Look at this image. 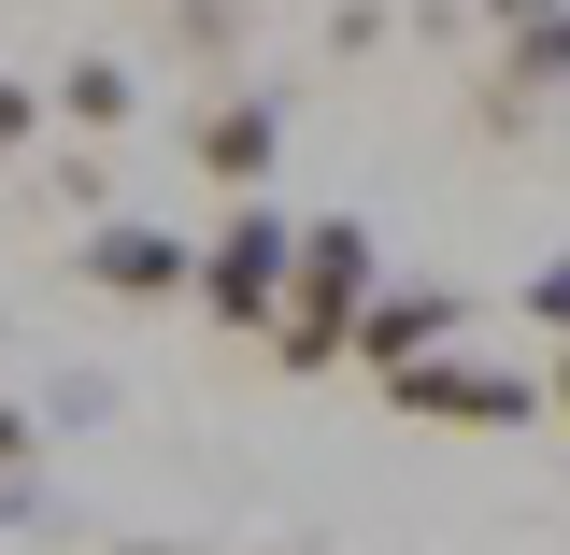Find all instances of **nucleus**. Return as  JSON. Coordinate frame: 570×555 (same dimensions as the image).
<instances>
[{
	"instance_id": "1",
	"label": "nucleus",
	"mask_w": 570,
	"mask_h": 555,
	"mask_svg": "<svg viewBox=\"0 0 570 555\" xmlns=\"http://www.w3.org/2000/svg\"><path fill=\"white\" fill-rule=\"evenodd\" d=\"M371 285H385L371 228H356V214H299V228H285V299H272V328H257V356H285V370H343Z\"/></svg>"
},
{
	"instance_id": "2",
	"label": "nucleus",
	"mask_w": 570,
	"mask_h": 555,
	"mask_svg": "<svg viewBox=\"0 0 570 555\" xmlns=\"http://www.w3.org/2000/svg\"><path fill=\"white\" fill-rule=\"evenodd\" d=\"M485 29H499V71L471 86V129L513 142V129H542V100L570 86V0H485Z\"/></svg>"
},
{
	"instance_id": "3",
	"label": "nucleus",
	"mask_w": 570,
	"mask_h": 555,
	"mask_svg": "<svg viewBox=\"0 0 570 555\" xmlns=\"http://www.w3.org/2000/svg\"><path fill=\"white\" fill-rule=\"evenodd\" d=\"M186 299H200L228 343H257L272 299H285V214H272V200H228V214H214V242L186 257Z\"/></svg>"
},
{
	"instance_id": "4",
	"label": "nucleus",
	"mask_w": 570,
	"mask_h": 555,
	"mask_svg": "<svg viewBox=\"0 0 570 555\" xmlns=\"http://www.w3.org/2000/svg\"><path fill=\"white\" fill-rule=\"evenodd\" d=\"M385 414L414 427H471V442H513V427H542V385L528 370H485V356H414V370H385Z\"/></svg>"
},
{
	"instance_id": "5",
	"label": "nucleus",
	"mask_w": 570,
	"mask_h": 555,
	"mask_svg": "<svg viewBox=\"0 0 570 555\" xmlns=\"http://www.w3.org/2000/svg\"><path fill=\"white\" fill-rule=\"evenodd\" d=\"M456 328H471V299H456V285H371V314H356V343H343V356L371 370V385H385V370L442 356Z\"/></svg>"
},
{
	"instance_id": "6",
	"label": "nucleus",
	"mask_w": 570,
	"mask_h": 555,
	"mask_svg": "<svg viewBox=\"0 0 570 555\" xmlns=\"http://www.w3.org/2000/svg\"><path fill=\"white\" fill-rule=\"evenodd\" d=\"M186 157H200L228 200H257V186H272V157H285V100H272V86H228L214 115H186Z\"/></svg>"
},
{
	"instance_id": "7",
	"label": "nucleus",
	"mask_w": 570,
	"mask_h": 555,
	"mask_svg": "<svg viewBox=\"0 0 570 555\" xmlns=\"http://www.w3.org/2000/svg\"><path fill=\"white\" fill-rule=\"evenodd\" d=\"M186 257H200V242H186V228H142V214H100V228H86V285H100V299H186Z\"/></svg>"
},
{
	"instance_id": "8",
	"label": "nucleus",
	"mask_w": 570,
	"mask_h": 555,
	"mask_svg": "<svg viewBox=\"0 0 570 555\" xmlns=\"http://www.w3.org/2000/svg\"><path fill=\"white\" fill-rule=\"evenodd\" d=\"M58 115H71L86 142H115V129L142 115V71H129V58H71V71H58Z\"/></svg>"
},
{
	"instance_id": "9",
	"label": "nucleus",
	"mask_w": 570,
	"mask_h": 555,
	"mask_svg": "<svg viewBox=\"0 0 570 555\" xmlns=\"http://www.w3.org/2000/svg\"><path fill=\"white\" fill-rule=\"evenodd\" d=\"M243 29H257L243 0H186V58H243Z\"/></svg>"
},
{
	"instance_id": "10",
	"label": "nucleus",
	"mask_w": 570,
	"mask_h": 555,
	"mask_svg": "<svg viewBox=\"0 0 570 555\" xmlns=\"http://www.w3.org/2000/svg\"><path fill=\"white\" fill-rule=\"evenodd\" d=\"M528 328H557V343H570V257H542V271H528Z\"/></svg>"
},
{
	"instance_id": "11",
	"label": "nucleus",
	"mask_w": 570,
	"mask_h": 555,
	"mask_svg": "<svg viewBox=\"0 0 570 555\" xmlns=\"http://www.w3.org/2000/svg\"><path fill=\"white\" fill-rule=\"evenodd\" d=\"M29 129H43V86H14V71H0V157H14Z\"/></svg>"
},
{
	"instance_id": "12",
	"label": "nucleus",
	"mask_w": 570,
	"mask_h": 555,
	"mask_svg": "<svg viewBox=\"0 0 570 555\" xmlns=\"http://www.w3.org/2000/svg\"><path fill=\"white\" fill-rule=\"evenodd\" d=\"M0 527H43V485L29 470H0Z\"/></svg>"
},
{
	"instance_id": "13",
	"label": "nucleus",
	"mask_w": 570,
	"mask_h": 555,
	"mask_svg": "<svg viewBox=\"0 0 570 555\" xmlns=\"http://www.w3.org/2000/svg\"><path fill=\"white\" fill-rule=\"evenodd\" d=\"M29 442H43V427H29L14 399H0V470H29Z\"/></svg>"
},
{
	"instance_id": "14",
	"label": "nucleus",
	"mask_w": 570,
	"mask_h": 555,
	"mask_svg": "<svg viewBox=\"0 0 570 555\" xmlns=\"http://www.w3.org/2000/svg\"><path fill=\"white\" fill-rule=\"evenodd\" d=\"M115 555H186V542H115Z\"/></svg>"
}]
</instances>
